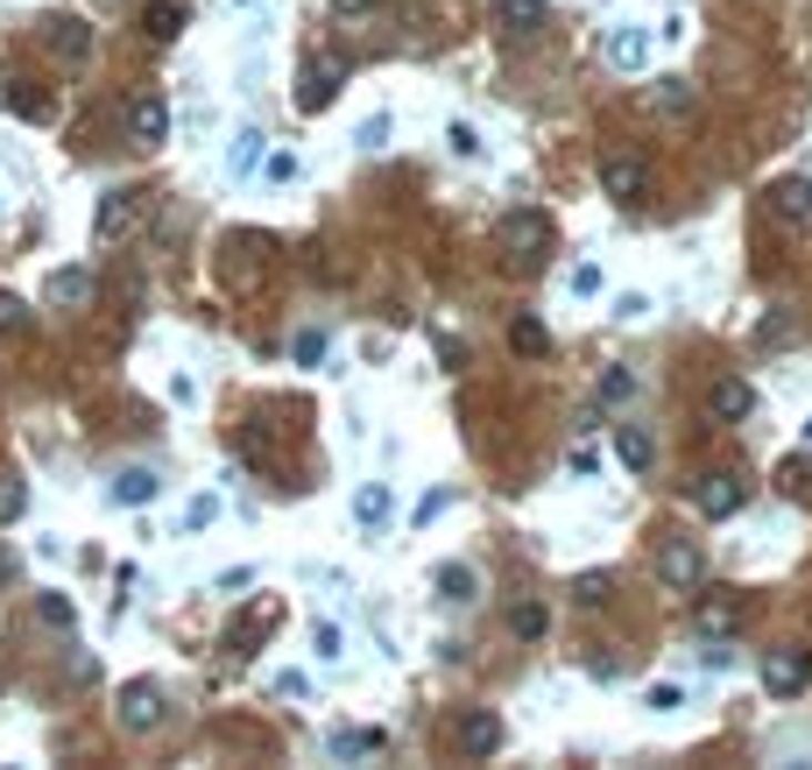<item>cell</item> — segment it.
Returning <instances> with one entry per match:
<instances>
[{"instance_id":"obj_1","label":"cell","mask_w":812,"mask_h":770,"mask_svg":"<svg viewBox=\"0 0 812 770\" xmlns=\"http://www.w3.org/2000/svg\"><path fill=\"white\" fill-rule=\"evenodd\" d=\"M657 580H664L671 594H700V580H707L700 545H692V537H671V545L657 551Z\"/></svg>"},{"instance_id":"obj_2","label":"cell","mask_w":812,"mask_h":770,"mask_svg":"<svg viewBox=\"0 0 812 770\" xmlns=\"http://www.w3.org/2000/svg\"><path fill=\"white\" fill-rule=\"evenodd\" d=\"M163 715H170V707H163V686H156V679H128V686H121V728H128V736L163 728Z\"/></svg>"},{"instance_id":"obj_3","label":"cell","mask_w":812,"mask_h":770,"mask_svg":"<svg viewBox=\"0 0 812 770\" xmlns=\"http://www.w3.org/2000/svg\"><path fill=\"white\" fill-rule=\"evenodd\" d=\"M763 686L778 692V700H791V692H805V686H812V650H805V644H784V650H770V658H763Z\"/></svg>"},{"instance_id":"obj_4","label":"cell","mask_w":812,"mask_h":770,"mask_svg":"<svg viewBox=\"0 0 812 770\" xmlns=\"http://www.w3.org/2000/svg\"><path fill=\"white\" fill-rule=\"evenodd\" d=\"M495 241L509 247L516 262H530V255H545V241H551V220H545V213H501V220H495Z\"/></svg>"},{"instance_id":"obj_5","label":"cell","mask_w":812,"mask_h":770,"mask_svg":"<svg viewBox=\"0 0 812 770\" xmlns=\"http://www.w3.org/2000/svg\"><path fill=\"white\" fill-rule=\"evenodd\" d=\"M339 85H346V57H312V64H304V85H297V107H304V113L333 107Z\"/></svg>"},{"instance_id":"obj_6","label":"cell","mask_w":812,"mask_h":770,"mask_svg":"<svg viewBox=\"0 0 812 770\" xmlns=\"http://www.w3.org/2000/svg\"><path fill=\"white\" fill-rule=\"evenodd\" d=\"M128 142H134V149L170 142V100H163V92H142V100L128 107Z\"/></svg>"},{"instance_id":"obj_7","label":"cell","mask_w":812,"mask_h":770,"mask_svg":"<svg viewBox=\"0 0 812 770\" xmlns=\"http://www.w3.org/2000/svg\"><path fill=\"white\" fill-rule=\"evenodd\" d=\"M545 22H551L545 0H495V29H501V36H516V43L545 36Z\"/></svg>"},{"instance_id":"obj_8","label":"cell","mask_w":812,"mask_h":770,"mask_svg":"<svg viewBox=\"0 0 812 770\" xmlns=\"http://www.w3.org/2000/svg\"><path fill=\"white\" fill-rule=\"evenodd\" d=\"M707 411L721 417V425H742V417L757 411V389H749L742 375H721V382H713V389H707Z\"/></svg>"},{"instance_id":"obj_9","label":"cell","mask_w":812,"mask_h":770,"mask_svg":"<svg viewBox=\"0 0 812 770\" xmlns=\"http://www.w3.org/2000/svg\"><path fill=\"white\" fill-rule=\"evenodd\" d=\"M134 213H142V199H134V191H106L100 213H92V241H121L128 226H134Z\"/></svg>"},{"instance_id":"obj_10","label":"cell","mask_w":812,"mask_h":770,"mask_svg":"<svg viewBox=\"0 0 812 770\" xmlns=\"http://www.w3.org/2000/svg\"><path fill=\"white\" fill-rule=\"evenodd\" d=\"M692 509H700V516H734V509H742V480H734V474H700Z\"/></svg>"},{"instance_id":"obj_11","label":"cell","mask_w":812,"mask_h":770,"mask_svg":"<svg viewBox=\"0 0 812 770\" xmlns=\"http://www.w3.org/2000/svg\"><path fill=\"white\" fill-rule=\"evenodd\" d=\"M156 488H163L156 467H121V474H113V488H106V503L113 509H142V503H156Z\"/></svg>"},{"instance_id":"obj_12","label":"cell","mask_w":812,"mask_h":770,"mask_svg":"<svg viewBox=\"0 0 812 770\" xmlns=\"http://www.w3.org/2000/svg\"><path fill=\"white\" fill-rule=\"evenodd\" d=\"M495 749H501V721L488 715V707H474V715L467 721H459V757H495Z\"/></svg>"},{"instance_id":"obj_13","label":"cell","mask_w":812,"mask_h":770,"mask_svg":"<svg viewBox=\"0 0 812 770\" xmlns=\"http://www.w3.org/2000/svg\"><path fill=\"white\" fill-rule=\"evenodd\" d=\"M608 64H615V71H643V64H650V29L622 22V29L608 36Z\"/></svg>"},{"instance_id":"obj_14","label":"cell","mask_w":812,"mask_h":770,"mask_svg":"<svg viewBox=\"0 0 812 770\" xmlns=\"http://www.w3.org/2000/svg\"><path fill=\"white\" fill-rule=\"evenodd\" d=\"M601 191H608V199H643V163H636V156H608L601 163Z\"/></svg>"},{"instance_id":"obj_15","label":"cell","mask_w":812,"mask_h":770,"mask_svg":"<svg viewBox=\"0 0 812 770\" xmlns=\"http://www.w3.org/2000/svg\"><path fill=\"white\" fill-rule=\"evenodd\" d=\"M50 50L64 57V64H85V57H92V29L71 22V14H57V22H50Z\"/></svg>"},{"instance_id":"obj_16","label":"cell","mask_w":812,"mask_h":770,"mask_svg":"<svg viewBox=\"0 0 812 770\" xmlns=\"http://www.w3.org/2000/svg\"><path fill=\"white\" fill-rule=\"evenodd\" d=\"M262 156H268V134H262V128H241L234 149H226V170H234V178H255Z\"/></svg>"},{"instance_id":"obj_17","label":"cell","mask_w":812,"mask_h":770,"mask_svg":"<svg viewBox=\"0 0 812 770\" xmlns=\"http://www.w3.org/2000/svg\"><path fill=\"white\" fill-rule=\"evenodd\" d=\"M325 749H333L339 763H346V757H382V749H389V736H382V728H339Z\"/></svg>"},{"instance_id":"obj_18","label":"cell","mask_w":812,"mask_h":770,"mask_svg":"<svg viewBox=\"0 0 812 770\" xmlns=\"http://www.w3.org/2000/svg\"><path fill=\"white\" fill-rule=\"evenodd\" d=\"M142 29L156 36V43H170V36H184V0H149V8H142Z\"/></svg>"},{"instance_id":"obj_19","label":"cell","mask_w":812,"mask_h":770,"mask_svg":"<svg viewBox=\"0 0 812 770\" xmlns=\"http://www.w3.org/2000/svg\"><path fill=\"white\" fill-rule=\"evenodd\" d=\"M43 297L50 304H85L92 297V269H57V276L43 283Z\"/></svg>"},{"instance_id":"obj_20","label":"cell","mask_w":812,"mask_h":770,"mask_svg":"<svg viewBox=\"0 0 812 770\" xmlns=\"http://www.w3.org/2000/svg\"><path fill=\"white\" fill-rule=\"evenodd\" d=\"M354 524H361V530H382V524H389V488H382V480H367V488L354 495Z\"/></svg>"},{"instance_id":"obj_21","label":"cell","mask_w":812,"mask_h":770,"mask_svg":"<svg viewBox=\"0 0 812 770\" xmlns=\"http://www.w3.org/2000/svg\"><path fill=\"white\" fill-rule=\"evenodd\" d=\"M615 453H622V467H629V474H650V459H657L650 432H636V425H622V432H615Z\"/></svg>"},{"instance_id":"obj_22","label":"cell","mask_w":812,"mask_h":770,"mask_svg":"<svg viewBox=\"0 0 812 770\" xmlns=\"http://www.w3.org/2000/svg\"><path fill=\"white\" fill-rule=\"evenodd\" d=\"M770 205H778L784 220H805V213H812V184H805V178H778V191H770Z\"/></svg>"},{"instance_id":"obj_23","label":"cell","mask_w":812,"mask_h":770,"mask_svg":"<svg viewBox=\"0 0 812 770\" xmlns=\"http://www.w3.org/2000/svg\"><path fill=\"white\" fill-rule=\"evenodd\" d=\"M509 629H516V637H524V644H545V629H551L545 601H516V608H509Z\"/></svg>"},{"instance_id":"obj_24","label":"cell","mask_w":812,"mask_h":770,"mask_svg":"<svg viewBox=\"0 0 812 770\" xmlns=\"http://www.w3.org/2000/svg\"><path fill=\"white\" fill-rule=\"evenodd\" d=\"M22 516H29V480L0 474V530H8V524H22Z\"/></svg>"},{"instance_id":"obj_25","label":"cell","mask_w":812,"mask_h":770,"mask_svg":"<svg viewBox=\"0 0 812 770\" xmlns=\"http://www.w3.org/2000/svg\"><path fill=\"white\" fill-rule=\"evenodd\" d=\"M509 346H516V354H524V361H537V354H545V346H551L545 318H516V325H509Z\"/></svg>"},{"instance_id":"obj_26","label":"cell","mask_w":812,"mask_h":770,"mask_svg":"<svg viewBox=\"0 0 812 770\" xmlns=\"http://www.w3.org/2000/svg\"><path fill=\"white\" fill-rule=\"evenodd\" d=\"M692 622H700V637H734V622H742V615H734V601H700Z\"/></svg>"},{"instance_id":"obj_27","label":"cell","mask_w":812,"mask_h":770,"mask_svg":"<svg viewBox=\"0 0 812 770\" xmlns=\"http://www.w3.org/2000/svg\"><path fill=\"white\" fill-rule=\"evenodd\" d=\"M438 601H474V566H438Z\"/></svg>"},{"instance_id":"obj_28","label":"cell","mask_w":812,"mask_h":770,"mask_svg":"<svg viewBox=\"0 0 812 770\" xmlns=\"http://www.w3.org/2000/svg\"><path fill=\"white\" fill-rule=\"evenodd\" d=\"M35 615H43L50 629H79V608H71L64 594H35Z\"/></svg>"},{"instance_id":"obj_29","label":"cell","mask_w":812,"mask_h":770,"mask_svg":"<svg viewBox=\"0 0 812 770\" xmlns=\"http://www.w3.org/2000/svg\"><path fill=\"white\" fill-rule=\"evenodd\" d=\"M657 107H664V113H692V79H657Z\"/></svg>"},{"instance_id":"obj_30","label":"cell","mask_w":812,"mask_h":770,"mask_svg":"<svg viewBox=\"0 0 812 770\" xmlns=\"http://www.w3.org/2000/svg\"><path fill=\"white\" fill-rule=\"evenodd\" d=\"M757 340H763V346H791V340H799V325H791V312H770V318L757 325Z\"/></svg>"},{"instance_id":"obj_31","label":"cell","mask_w":812,"mask_h":770,"mask_svg":"<svg viewBox=\"0 0 812 770\" xmlns=\"http://www.w3.org/2000/svg\"><path fill=\"white\" fill-rule=\"evenodd\" d=\"M572 594H579L587 608H601L608 594H615V580H608V573H579V587H572Z\"/></svg>"},{"instance_id":"obj_32","label":"cell","mask_w":812,"mask_h":770,"mask_svg":"<svg viewBox=\"0 0 812 770\" xmlns=\"http://www.w3.org/2000/svg\"><path fill=\"white\" fill-rule=\"evenodd\" d=\"M212 516H220V495H191V503H184V530H205Z\"/></svg>"},{"instance_id":"obj_33","label":"cell","mask_w":812,"mask_h":770,"mask_svg":"<svg viewBox=\"0 0 812 770\" xmlns=\"http://www.w3.org/2000/svg\"><path fill=\"white\" fill-rule=\"evenodd\" d=\"M629 396H636V375L629 368H608L601 375V403H629Z\"/></svg>"},{"instance_id":"obj_34","label":"cell","mask_w":812,"mask_h":770,"mask_svg":"<svg viewBox=\"0 0 812 770\" xmlns=\"http://www.w3.org/2000/svg\"><path fill=\"white\" fill-rule=\"evenodd\" d=\"M446 509H453V488H432V495H424V503L410 509V524L424 530V524H432V516H446Z\"/></svg>"},{"instance_id":"obj_35","label":"cell","mask_w":812,"mask_h":770,"mask_svg":"<svg viewBox=\"0 0 812 770\" xmlns=\"http://www.w3.org/2000/svg\"><path fill=\"white\" fill-rule=\"evenodd\" d=\"M22 325H29V304L14 291H0V333H22Z\"/></svg>"},{"instance_id":"obj_36","label":"cell","mask_w":812,"mask_h":770,"mask_svg":"<svg viewBox=\"0 0 812 770\" xmlns=\"http://www.w3.org/2000/svg\"><path fill=\"white\" fill-rule=\"evenodd\" d=\"M255 637H262V615H241V622L226 629V650H241V658H247V644H255Z\"/></svg>"},{"instance_id":"obj_37","label":"cell","mask_w":812,"mask_h":770,"mask_svg":"<svg viewBox=\"0 0 812 770\" xmlns=\"http://www.w3.org/2000/svg\"><path fill=\"white\" fill-rule=\"evenodd\" d=\"M262 170H268V184H290V178H297V156H290V149H268Z\"/></svg>"},{"instance_id":"obj_38","label":"cell","mask_w":812,"mask_h":770,"mask_svg":"<svg viewBox=\"0 0 812 770\" xmlns=\"http://www.w3.org/2000/svg\"><path fill=\"white\" fill-rule=\"evenodd\" d=\"M290 354H297V368H318V361H325V333H297Z\"/></svg>"},{"instance_id":"obj_39","label":"cell","mask_w":812,"mask_h":770,"mask_svg":"<svg viewBox=\"0 0 812 770\" xmlns=\"http://www.w3.org/2000/svg\"><path fill=\"white\" fill-rule=\"evenodd\" d=\"M354 142H361V149H382V142H389V113H375V121H361V134H354Z\"/></svg>"},{"instance_id":"obj_40","label":"cell","mask_w":812,"mask_h":770,"mask_svg":"<svg viewBox=\"0 0 812 770\" xmlns=\"http://www.w3.org/2000/svg\"><path fill=\"white\" fill-rule=\"evenodd\" d=\"M446 142L459 149V156H480V134H474L467 121H453V128H446Z\"/></svg>"},{"instance_id":"obj_41","label":"cell","mask_w":812,"mask_h":770,"mask_svg":"<svg viewBox=\"0 0 812 770\" xmlns=\"http://www.w3.org/2000/svg\"><path fill=\"white\" fill-rule=\"evenodd\" d=\"M312 650H318V658H339V629L318 622V629H312Z\"/></svg>"},{"instance_id":"obj_42","label":"cell","mask_w":812,"mask_h":770,"mask_svg":"<svg viewBox=\"0 0 812 770\" xmlns=\"http://www.w3.org/2000/svg\"><path fill=\"white\" fill-rule=\"evenodd\" d=\"M679 700H686L679 686H650V707H657V715H671V707H679Z\"/></svg>"},{"instance_id":"obj_43","label":"cell","mask_w":812,"mask_h":770,"mask_svg":"<svg viewBox=\"0 0 812 770\" xmlns=\"http://www.w3.org/2000/svg\"><path fill=\"white\" fill-rule=\"evenodd\" d=\"M375 0H333V14H367Z\"/></svg>"},{"instance_id":"obj_44","label":"cell","mask_w":812,"mask_h":770,"mask_svg":"<svg viewBox=\"0 0 812 770\" xmlns=\"http://www.w3.org/2000/svg\"><path fill=\"white\" fill-rule=\"evenodd\" d=\"M805 438H812V425H805Z\"/></svg>"}]
</instances>
